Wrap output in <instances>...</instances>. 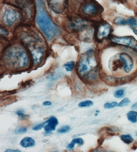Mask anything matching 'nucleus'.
Here are the masks:
<instances>
[{"instance_id": "30", "label": "nucleus", "mask_w": 137, "mask_h": 152, "mask_svg": "<svg viewBox=\"0 0 137 152\" xmlns=\"http://www.w3.org/2000/svg\"><path fill=\"white\" fill-rule=\"evenodd\" d=\"M105 137L104 136L102 135L98 139L97 142L98 146L100 147V146L102 145V144H103L104 141Z\"/></svg>"}, {"instance_id": "33", "label": "nucleus", "mask_w": 137, "mask_h": 152, "mask_svg": "<svg viewBox=\"0 0 137 152\" xmlns=\"http://www.w3.org/2000/svg\"><path fill=\"white\" fill-rule=\"evenodd\" d=\"M132 149L136 151L137 149V141L135 142L132 147Z\"/></svg>"}, {"instance_id": "27", "label": "nucleus", "mask_w": 137, "mask_h": 152, "mask_svg": "<svg viewBox=\"0 0 137 152\" xmlns=\"http://www.w3.org/2000/svg\"><path fill=\"white\" fill-rule=\"evenodd\" d=\"M47 124V121L43 122V123H41L40 124H37V125L35 126L32 129L34 131H40V130H41L42 128L44 127V126H45V124Z\"/></svg>"}, {"instance_id": "40", "label": "nucleus", "mask_w": 137, "mask_h": 152, "mask_svg": "<svg viewBox=\"0 0 137 152\" xmlns=\"http://www.w3.org/2000/svg\"></svg>"}, {"instance_id": "18", "label": "nucleus", "mask_w": 137, "mask_h": 152, "mask_svg": "<svg viewBox=\"0 0 137 152\" xmlns=\"http://www.w3.org/2000/svg\"><path fill=\"white\" fill-rule=\"evenodd\" d=\"M127 117L128 121L132 123L137 122V112L135 111H130L127 114Z\"/></svg>"}, {"instance_id": "5", "label": "nucleus", "mask_w": 137, "mask_h": 152, "mask_svg": "<svg viewBox=\"0 0 137 152\" xmlns=\"http://www.w3.org/2000/svg\"><path fill=\"white\" fill-rule=\"evenodd\" d=\"M75 7L77 15L94 23L102 20L103 7L95 0H77Z\"/></svg>"}, {"instance_id": "35", "label": "nucleus", "mask_w": 137, "mask_h": 152, "mask_svg": "<svg viewBox=\"0 0 137 152\" xmlns=\"http://www.w3.org/2000/svg\"><path fill=\"white\" fill-rule=\"evenodd\" d=\"M114 2H118L122 3H125L127 1V0H112Z\"/></svg>"}, {"instance_id": "2", "label": "nucleus", "mask_w": 137, "mask_h": 152, "mask_svg": "<svg viewBox=\"0 0 137 152\" xmlns=\"http://www.w3.org/2000/svg\"><path fill=\"white\" fill-rule=\"evenodd\" d=\"M76 67L78 75L84 82L92 84L97 82L101 68L98 49L90 48L82 53Z\"/></svg>"}, {"instance_id": "34", "label": "nucleus", "mask_w": 137, "mask_h": 152, "mask_svg": "<svg viewBox=\"0 0 137 152\" xmlns=\"http://www.w3.org/2000/svg\"><path fill=\"white\" fill-rule=\"evenodd\" d=\"M5 152H21L19 150H12V149H8L5 151Z\"/></svg>"}, {"instance_id": "6", "label": "nucleus", "mask_w": 137, "mask_h": 152, "mask_svg": "<svg viewBox=\"0 0 137 152\" xmlns=\"http://www.w3.org/2000/svg\"><path fill=\"white\" fill-rule=\"evenodd\" d=\"M12 6L21 12L23 21L30 23L35 18L36 10L34 0H11Z\"/></svg>"}, {"instance_id": "32", "label": "nucleus", "mask_w": 137, "mask_h": 152, "mask_svg": "<svg viewBox=\"0 0 137 152\" xmlns=\"http://www.w3.org/2000/svg\"><path fill=\"white\" fill-rule=\"evenodd\" d=\"M105 150L103 149L102 148H101V147H98V148H97L94 151H93L95 152H102V151H105Z\"/></svg>"}, {"instance_id": "26", "label": "nucleus", "mask_w": 137, "mask_h": 152, "mask_svg": "<svg viewBox=\"0 0 137 152\" xmlns=\"http://www.w3.org/2000/svg\"><path fill=\"white\" fill-rule=\"evenodd\" d=\"M118 104L116 102H113L111 103L107 102L105 104L104 107L105 109H111L118 106Z\"/></svg>"}, {"instance_id": "3", "label": "nucleus", "mask_w": 137, "mask_h": 152, "mask_svg": "<svg viewBox=\"0 0 137 152\" xmlns=\"http://www.w3.org/2000/svg\"><path fill=\"white\" fill-rule=\"evenodd\" d=\"M1 61V66L11 71H21L32 66L30 55L19 42L10 45L4 49Z\"/></svg>"}, {"instance_id": "4", "label": "nucleus", "mask_w": 137, "mask_h": 152, "mask_svg": "<svg viewBox=\"0 0 137 152\" xmlns=\"http://www.w3.org/2000/svg\"><path fill=\"white\" fill-rule=\"evenodd\" d=\"M35 22L48 42H52L60 36L62 31L49 15L43 0H37Z\"/></svg>"}, {"instance_id": "23", "label": "nucleus", "mask_w": 137, "mask_h": 152, "mask_svg": "<svg viewBox=\"0 0 137 152\" xmlns=\"http://www.w3.org/2000/svg\"><path fill=\"white\" fill-rule=\"evenodd\" d=\"M71 128L70 126L68 125L64 126L59 129L57 131V132L60 134L67 133L70 131Z\"/></svg>"}, {"instance_id": "21", "label": "nucleus", "mask_w": 137, "mask_h": 152, "mask_svg": "<svg viewBox=\"0 0 137 152\" xmlns=\"http://www.w3.org/2000/svg\"><path fill=\"white\" fill-rule=\"evenodd\" d=\"M76 65L75 61H68L64 65V67L65 68L67 71L70 72L73 70Z\"/></svg>"}, {"instance_id": "20", "label": "nucleus", "mask_w": 137, "mask_h": 152, "mask_svg": "<svg viewBox=\"0 0 137 152\" xmlns=\"http://www.w3.org/2000/svg\"><path fill=\"white\" fill-rule=\"evenodd\" d=\"M121 139L125 144L129 145L133 142V139L130 135L123 134L121 136Z\"/></svg>"}, {"instance_id": "16", "label": "nucleus", "mask_w": 137, "mask_h": 152, "mask_svg": "<svg viewBox=\"0 0 137 152\" xmlns=\"http://www.w3.org/2000/svg\"><path fill=\"white\" fill-rule=\"evenodd\" d=\"M112 23L115 26H127L126 18L120 16H116L113 19Z\"/></svg>"}, {"instance_id": "28", "label": "nucleus", "mask_w": 137, "mask_h": 152, "mask_svg": "<svg viewBox=\"0 0 137 152\" xmlns=\"http://www.w3.org/2000/svg\"><path fill=\"white\" fill-rule=\"evenodd\" d=\"M27 131V128L25 127H22L18 128L16 129L15 133L17 134H21L26 133Z\"/></svg>"}, {"instance_id": "15", "label": "nucleus", "mask_w": 137, "mask_h": 152, "mask_svg": "<svg viewBox=\"0 0 137 152\" xmlns=\"http://www.w3.org/2000/svg\"><path fill=\"white\" fill-rule=\"evenodd\" d=\"M126 25L130 28H137V16H131L126 18Z\"/></svg>"}, {"instance_id": "12", "label": "nucleus", "mask_w": 137, "mask_h": 152, "mask_svg": "<svg viewBox=\"0 0 137 152\" xmlns=\"http://www.w3.org/2000/svg\"><path fill=\"white\" fill-rule=\"evenodd\" d=\"M47 124L44 127L45 131H55L56 127L59 124V121L54 116H52L47 121Z\"/></svg>"}, {"instance_id": "7", "label": "nucleus", "mask_w": 137, "mask_h": 152, "mask_svg": "<svg viewBox=\"0 0 137 152\" xmlns=\"http://www.w3.org/2000/svg\"><path fill=\"white\" fill-rule=\"evenodd\" d=\"M114 31L112 25L102 19L95 23V37L97 44L108 43L109 38Z\"/></svg>"}, {"instance_id": "11", "label": "nucleus", "mask_w": 137, "mask_h": 152, "mask_svg": "<svg viewBox=\"0 0 137 152\" xmlns=\"http://www.w3.org/2000/svg\"><path fill=\"white\" fill-rule=\"evenodd\" d=\"M48 6L54 13L62 14L68 7V0H47Z\"/></svg>"}, {"instance_id": "8", "label": "nucleus", "mask_w": 137, "mask_h": 152, "mask_svg": "<svg viewBox=\"0 0 137 152\" xmlns=\"http://www.w3.org/2000/svg\"><path fill=\"white\" fill-rule=\"evenodd\" d=\"M23 21V16L20 11L11 7L4 10L1 16V23L5 28L16 27Z\"/></svg>"}, {"instance_id": "25", "label": "nucleus", "mask_w": 137, "mask_h": 152, "mask_svg": "<svg viewBox=\"0 0 137 152\" xmlns=\"http://www.w3.org/2000/svg\"><path fill=\"white\" fill-rule=\"evenodd\" d=\"M130 102H131L130 101V100H129L128 98H124L123 100H122V101L118 104V106H117L119 107H125V106L128 105Z\"/></svg>"}, {"instance_id": "24", "label": "nucleus", "mask_w": 137, "mask_h": 152, "mask_svg": "<svg viewBox=\"0 0 137 152\" xmlns=\"http://www.w3.org/2000/svg\"><path fill=\"white\" fill-rule=\"evenodd\" d=\"M125 95V91L123 89L115 91L114 96L115 97L117 98H122Z\"/></svg>"}, {"instance_id": "31", "label": "nucleus", "mask_w": 137, "mask_h": 152, "mask_svg": "<svg viewBox=\"0 0 137 152\" xmlns=\"http://www.w3.org/2000/svg\"><path fill=\"white\" fill-rule=\"evenodd\" d=\"M52 105V103L50 101H45L43 104V105L44 106H50Z\"/></svg>"}, {"instance_id": "22", "label": "nucleus", "mask_w": 137, "mask_h": 152, "mask_svg": "<svg viewBox=\"0 0 137 152\" xmlns=\"http://www.w3.org/2000/svg\"><path fill=\"white\" fill-rule=\"evenodd\" d=\"M94 104L93 102L91 100H88L82 102L78 104V106L81 108L83 107H89Z\"/></svg>"}, {"instance_id": "14", "label": "nucleus", "mask_w": 137, "mask_h": 152, "mask_svg": "<svg viewBox=\"0 0 137 152\" xmlns=\"http://www.w3.org/2000/svg\"><path fill=\"white\" fill-rule=\"evenodd\" d=\"M35 140L32 138L26 137L21 141L20 145L24 148H29L35 145Z\"/></svg>"}, {"instance_id": "19", "label": "nucleus", "mask_w": 137, "mask_h": 152, "mask_svg": "<svg viewBox=\"0 0 137 152\" xmlns=\"http://www.w3.org/2000/svg\"><path fill=\"white\" fill-rule=\"evenodd\" d=\"M17 99L16 97H8L7 98H4L3 100H1V105H7L12 104L14 102L17 101Z\"/></svg>"}, {"instance_id": "13", "label": "nucleus", "mask_w": 137, "mask_h": 152, "mask_svg": "<svg viewBox=\"0 0 137 152\" xmlns=\"http://www.w3.org/2000/svg\"><path fill=\"white\" fill-rule=\"evenodd\" d=\"M119 129L116 126L105 127L99 130L100 134H105L106 135L114 136L116 135L117 132H119Z\"/></svg>"}, {"instance_id": "39", "label": "nucleus", "mask_w": 137, "mask_h": 152, "mask_svg": "<svg viewBox=\"0 0 137 152\" xmlns=\"http://www.w3.org/2000/svg\"><path fill=\"white\" fill-rule=\"evenodd\" d=\"M100 113V111L99 110H97L96 111V113L95 114V115L96 116H97L99 113Z\"/></svg>"}, {"instance_id": "10", "label": "nucleus", "mask_w": 137, "mask_h": 152, "mask_svg": "<svg viewBox=\"0 0 137 152\" xmlns=\"http://www.w3.org/2000/svg\"><path fill=\"white\" fill-rule=\"evenodd\" d=\"M108 43L137 51V40L132 35L117 36L113 34L109 38Z\"/></svg>"}, {"instance_id": "17", "label": "nucleus", "mask_w": 137, "mask_h": 152, "mask_svg": "<svg viewBox=\"0 0 137 152\" xmlns=\"http://www.w3.org/2000/svg\"><path fill=\"white\" fill-rule=\"evenodd\" d=\"M77 144L78 145L81 146L84 144V140L81 138H75L72 140L71 142L67 146L68 149L72 150L75 147V144Z\"/></svg>"}, {"instance_id": "29", "label": "nucleus", "mask_w": 137, "mask_h": 152, "mask_svg": "<svg viewBox=\"0 0 137 152\" xmlns=\"http://www.w3.org/2000/svg\"><path fill=\"white\" fill-rule=\"evenodd\" d=\"M16 114L18 116L22 119H26L30 117V115L24 114L21 110H19L16 112Z\"/></svg>"}, {"instance_id": "37", "label": "nucleus", "mask_w": 137, "mask_h": 152, "mask_svg": "<svg viewBox=\"0 0 137 152\" xmlns=\"http://www.w3.org/2000/svg\"><path fill=\"white\" fill-rule=\"evenodd\" d=\"M132 108L133 110H137V103L132 105Z\"/></svg>"}, {"instance_id": "38", "label": "nucleus", "mask_w": 137, "mask_h": 152, "mask_svg": "<svg viewBox=\"0 0 137 152\" xmlns=\"http://www.w3.org/2000/svg\"><path fill=\"white\" fill-rule=\"evenodd\" d=\"M133 33L137 36V28H131Z\"/></svg>"}, {"instance_id": "36", "label": "nucleus", "mask_w": 137, "mask_h": 152, "mask_svg": "<svg viewBox=\"0 0 137 152\" xmlns=\"http://www.w3.org/2000/svg\"><path fill=\"white\" fill-rule=\"evenodd\" d=\"M52 134V133L51 131H45V132H44V135L45 136L51 135Z\"/></svg>"}, {"instance_id": "1", "label": "nucleus", "mask_w": 137, "mask_h": 152, "mask_svg": "<svg viewBox=\"0 0 137 152\" xmlns=\"http://www.w3.org/2000/svg\"><path fill=\"white\" fill-rule=\"evenodd\" d=\"M16 39L26 49L31 57L32 66L42 65L46 58L47 45L42 35L35 29L26 26L19 27Z\"/></svg>"}, {"instance_id": "9", "label": "nucleus", "mask_w": 137, "mask_h": 152, "mask_svg": "<svg viewBox=\"0 0 137 152\" xmlns=\"http://www.w3.org/2000/svg\"><path fill=\"white\" fill-rule=\"evenodd\" d=\"M95 23L83 17H70L66 21V27L70 31L73 32H81L94 24Z\"/></svg>"}]
</instances>
